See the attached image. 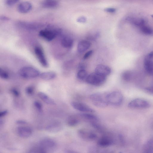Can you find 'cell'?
<instances>
[{
    "label": "cell",
    "mask_w": 153,
    "mask_h": 153,
    "mask_svg": "<svg viewBox=\"0 0 153 153\" xmlns=\"http://www.w3.org/2000/svg\"><path fill=\"white\" fill-rule=\"evenodd\" d=\"M107 94L100 93L93 94L90 95V99L95 106L99 108L105 107L108 105L107 99Z\"/></svg>",
    "instance_id": "6da1fadb"
},
{
    "label": "cell",
    "mask_w": 153,
    "mask_h": 153,
    "mask_svg": "<svg viewBox=\"0 0 153 153\" xmlns=\"http://www.w3.org/2000/svg\"><path fill=\"white\" fill-rule=\"evenodd\" d=\"M106 97L108 105L114 106L120 105L123 100L122 94L118 91H114L107 94Z\"/></svg>",
    "instance_id": "7a4b0ae2"
},
{
    "label": "cell",
    "mask_w": 153,
    "mask_h": 153,
    "mask_svg": "<svg viewBox=\"0 0 153 153\" xmlns=\"http://www.w3.org/2000/svg\"><path fill=\"white\" fill-rule=\"evenodd\" d=\"M19 75L22 77L31 79L36 78L40 75L39 71L33 67L26 66L21 68L19 71Z\"/></svg>",
    "instance_id": "3957f363"
},
{
    "label": "cell",
    "mask_w": 153,
    "mask_h": 153,
    "mask_svg": "<svg viewBox=\"0 0 153 153\" xmlns=\"http://www.w3.org/2000/svg\"><path fill=\"white\" fill-rule=\"evenodd\" d=\"M106 77L95 72L88 76L86 81L89 84L99 86L101 85L105 82Z\"/></svg>",
    "instance_id": "277c9868"
},
{
    "label": "cell",
    "mask_w": 153,
    "mask_h": 153,
    "mask_svg": "<svg viewBox=\"0 0 153 153\" xmlns=\"http://www.w3.org/2000/svg\"><path fill=\"white\" fill-rule=\"evenodd\" d=\"M39 146L44 153H47L55 150L56 148L57 145L55 141L53 140L46 138L40 141Z\"/></svg>",
    "instance_id": "5b68a950"
},
{
    "label": "cell",
    "mask_w": 153,
    "mask_h": 153,
    "mask_svg": "<svg viewBox=\"0 0 153 153\" xmlns=\"http://www.w3.org/2000/svg\"><path fill=\"white\" fill-rule=\"evenodd\" d=\"M60 29H46L41 30L39 33V36L48 41H50L58 35L61 33Z\"/></svg>",
    "instance_id": "8992f818"
},
{
    "label": "cell",
    "mask_w": 153,
    "mask_h": 153,
    "mask_svg": "<svg viewBox=\"0 0 153 153\" xmlns=\"http://www.w3.org/2000/svg\"><path fill=\"white\" fill-rule=\"evenodd\" d=\"M77 134L80 138L85 141H93L97 138V135L94 131L85 128L79 129Z\"/></svg>",
    "instance_id": "52a82bcc"
},
{
    "label": "cell",
    "mask_w": 153,
    "mask_h": 153,
    "mask_svg": "<svg viewBox=\"0 0 153 153\" xmlns=\"http://www.w3.org/2000/svg\"><path fill=\"white\" fill-rule=\"evenodd\" d=\"M149 103L145 100L141 98H136L130 101L128 107L132 108L144 109L149 108Z\"/></svg>",
    "instance_id": "ba28073f"
},
{
    "label": "cell",
    "mask_w": 153,
    "mask_h": 153,
    "mask_svg": "<svg viewBox=\"0 0 153 153\" xmlns=\"http://www.w3.org/2000/svg\"><path fill=\"white\" fill-rule=\"evenodd\" d=\"M144 66L146 72L153 75V51L149 53L145 57Z\"/></svg>",
    "instance_id": "9c48e42d"
},
{
    "label": "cell",
    "mask_w": 153,
    "mask_h": 153,
    "mask_svg": "<svg viewBox=\"0 0 153 153\" xmlns=\"http://www.w3.org/2000/svg\"><path fill=\"white\" fill-rule=\"evenodd\" d=\"M72 107L75 109L83 113H93L95 112L94 109L84 103L76 101L71 102Z\"/></svg>",
    "instance_id": "30bf717a"
},
{
    "label": "cell",
    "mask_w": 153,
    "mask_h": 153,
    "mask_svg": "<svg viewBox=\"0 0 153 153\" xmlns=\"http://www.w3.org/2000/svg\"><path fill=\"white\" fill-rule=\"evenodd\" d=\"M97 144L100 147H106L111 146L114 143V141L111 137L107 135L102 136L98 139Z\"/></svg>",
    "instance_id": "8fae6325"
},
{
    "label": "cell",
    "mask_w": 153,
    "mask_h": 153,
    "mask_svg": "<svg viewBox=\"0 0 153 153\" xmlns=\"http://www.w3.org/2000/svg\"><path fill=\"white\" fill-rule=\"evenodd\" d=\"M34 52L41 65L44 67H47L48 63L42 49L39 47H36L34 49Z\"/></svg>",
    "instance_id": "7c38bea8"
},
{
    "label": "cell",
    "mask_w": 153,
    "mask_h": 153,
    "mask_svg": "<svg viewBox=\"0 0 153 153\" xmlns=\"http://www.w3.org/2000/svg\"><path fill=\"white\" fill-rule=\"evenodd\" d=\"M126 19L131 24L139 27L146 24V22L145 18L134 16H129Z\"/></svg>",
    "instance_id": "4fadbf2b"
},
{
    "label": "cell",
    "mask_w": 153,
    "mask_h": 153,
    "mask_svg": "<svg viewBox=\"0 0 153 153\" xmlns=\"http://www.w3.org/2000/svg\"><path fill=\"white\" fill-rule=\"evenodd\" d=\"M17 131L19 135L23 138H27L30 137L32 133V129L27 126L19 127Z\"/></svg>",
    "instance_id": "5bb4252c"
},
{
    "label": "cell",
    "mask_w": 153,
    "mask_h": 153,
    "mask_svg": "<svg viewBox=\"0 0 153 153\" xmlns=\"http://www.w3.org/2000/svg\"><path fill=\"white\" fill-rule=\"evenodd\" d=\"M32 8L31 3L27 1H25L20 3L18 6V11L21 13H26L30 11Z\"/></svg>",
    "instance_id": "9a60e30c"
},
{
    "label": "cell",
    "mask_w": 153,
    "mask_h": 153,
    "mask_svg": "<svg viewBox=\"0 0 153 153\" xmlns=\"http://www.w3.org/2000/svg\"><path fill=\"white\" fill-rule=\"evenodd\" d=\"M95 72L106 76L110 74L111 72V70L108 67L100 64L97 65L96 67Z\"/></svg>",
    "instance_id": "2e32d148"
},
{
    "label": "cell",
    "mask_w": 153,
    "mask_h": 153,
    "mask_svg": "<svg viewBox=\"0 0 153 153\" xmlns=\"http://www.w3.org/2000/svg\"><path fill=\"white\" fill-rule=\"evenodd\" d=\"M62 126L59 122L53 123L47 126L46 129L51 132H57L60 131L62 129Z\"/></svg>",
    "instance_id": "e0dca14e"
},
{
    "label": "cell",
    "mask_w": 153,
    "mask_h": 153,
    "mask_svg": "<svg viewBox=\"0 0 153 153\" xmlns=\"http://www.w3.org/2000/svg\"><path fill=\"white\" fill-rule=\"evenodd\" d=\"M81 119H82L91 123L97 122L98 121V117L91 113H84L79 114Z\"/></svg>",
    "instance_id": "ac0fdd59"
},
{
    "label": "cell",
    "mask_w": 153,
    "mask_h": 153,
    "mask_svg": "<svg viewBox=\"0 0 153 153\" xmlns=\"http://www.w3.org/2000/svg\"><path fill=\"white\" fill-rule=\"evenodd\" d=\"M81 118L79 114L72 115L69 116L67 120V124L71 127L77 125L79 123Z\"/></svg>",
    "instance_id": "d6986e66"
},
{
    "label": "cell",
    "mask_w": 153,
    "mask_h": 153,
    "mask_svg": "<svg viewBox=\"0 0 153 153\" xmlns=\"http://www.w3.org/2000/svg\"><path fill=\"white\" fill-rule=\"evenodd\" d=\"M91 45L90 42L88 41L85 40L80 41L78 44V51L79 53L84 52L90 47Z\"/></svg>",
    "instance_id": "ffe728a7"
},
{
    "label": "cell",
    "mask_w": 153,
    "mask_h": 153,
    "mask_svg": "<svg viewBox=\"0 0 153 153\" xmlns=\"http://www.w3.org/2000/svg\"><path fill=\"white\" fill-rule=\"evenodd\" d=\"M38 95L41 100L48 104L52 105L56 104V102L53 99L43 92H39L38 93Z\"/></svg>",
    "instance_id": "44dd1931"
},
{
    "label": "cell",
    "mask_w": 153,
    "mask_h": 153,
    "mask_svg": "<svg viewBox=\"0 0 153 153\" xmlns=\"http://www.w3.org/2000/svg\"><path fill=\"white\" fill-rule=\"evenodd\" d=\"M143 149V152L144 153H153V138L148 140L145 142Z\"/></svg>",
    "instance_id": "7402d4cb"
},
{
    "label": "cell",
    "mask_w": 153,
    "mask_h": 153,
    "mask_svg": "<svg viewBox=\"0 0 153 153\" xmlns=\"http://www.w3.org/2000/svg\"><path fill=\"white\" fill-rule=\"evenodd\" d=\"M73 44V41L70 37L65 36L63 37L61 41L62 46L65 48H70L72 47Z\"/></svg>",
    "instance_id": "603a6c76"
},
{
    "label": "cell",
    "mask_w": 153,
    "mask_h": 153,
    "mask_svg": "<svg viewBox=\"0 0 153 153\" xmlns=\"http://www.w3.org/2000/svg\"><path fill=\"white\" fill-rule=\"evenodd\" d=\"M56 76V74L54 72L47 71L41 73L39 76L42 79L48 80L54 79Z\"/></svg>",
    "instance_id": "cb8c5ba5"
},
{
    "label": "cell",
    "mask_w": 153,
    "mask_h": 153,
    "mask_svg": "<svg viewBox=\"0 0 153 153\" xmlns=\"http://www.w3.org/2000/svg\"><path fill=\"white\" fill-rule=\"evenodd\" d=\"M58 4L57 0H44L42 3L43 7L48 8H52L56 7Z\"/></svg>",
    "instance_id": "d4e9b609"
},
{
    "label": "cell",
    "mask_w": 153,
    "mask_h": 153,
    "mask_svg": "<svg viewBox=\"0 0 153 153\" xmlns=\"http://www.w3.org/2000/svg\"><path fill=\"white\" fill-rule=\"evenodd\" d=\"M139 28L140 31L143 34L149 35H153V29L150 26L145 24Z\"/></svg>",
    "instance_id": "484cf974"
},
{
    "label": "cell",
    "mask_w": 153,
    "mask_h": 153,
    "mask_svg": "<svg viewBox=\"0 0 153 153\" xmlns=\"http://www.w3.org/2000/svg\"><path fill=\"white\" fill-rule=\"evenodd\" d=\"M133 77V73L130 71H124L122 75V79L126 81L131 80Z\"/></svg>",
    "instance_id": "4316f807"
},
{
    "label": "cell",
    "mask_w": 153,
    "mask_h": 153,
    "mask_svg": "<svg viewBox=\"0 0 153 153\" xmlns=\"http://www.w3.org/2000/svg\"><path fill=\"white\" fill-rule=\"evenodd\" d=\"M87 76V72L83 69H81L79 70L77 74V78L81 80H86Z\"/></svg>",
    "instance_id": "83f0119b"
},
{
    "label": "cell",
    "mask_w": 153,
    "mask_h": 153,
    "mask_svg": "<svg viewBox=\"0 0 153 153\" xmlns=\"http://www.w3.org/2000/svg\"><path fill=\"white\" fill-rule=\"evenodd\" d=\"M0 77L4 79H7L9 75L7 72L3 69L0 68Z\"/></svg>",
    "instance_id": "f1b7e54d"
},
{
    "label": "cell",
    "mask_w": 153,
    "mask_h": 153,
    "mask_svg": "<svg viewBox=\"0 0 153 153\" xmlns=\"http://www.w3.org/2000/svg\"><path fill=\"white\" fill-rule=\"evenodd\" d=\"M30 153H44L40 146L34 147L31 148L29 151Z\"/></svg>",
    "instance_id": "f546056e"
},
{
    "label": "cell",
    "mask_w": 153,
    "mask_h": 153,
    "mask_svg": "<svg viewBox=\"0 0 153 153\" xmlns=\"http://www.w3.org/2000/svg\"><path fill=\"white\" fill-rule=\"evenodd\" d=\"M34 105L37 110L40 112L42 111V104L39 102L35 101L34 102Z\"/></svg>",
    "instance_id": "4dcf8cb0"
},
{
    "label": "cell",
    "mask_w": 153,
    "mask_h": 153,
    "mask_svg": "<svg viewBox=\"0 0 153 153\" xmlns=\"http://www.w3.org/2000/svg\"><path fill=\"white\" fill-rule=\"evenodd\" d=\"M34 88L31 86H29L27 87L25 89L26 94L29 95H32L34 92Z\"/></svg>",
    "instance_id": "1f68e13d"
},
{
    "label": "cell",
    "mask_w": 153,
    "mask_h": 153,
    "mask_svg": "<svg viewBox=\"0 0 153 153\" xmlns=\"http://www.w3.org/2000/svg\"><path fill=\"white\" fill-rule=\"evenodd\" d=\"M20 0H6V3L8 5H12L18 3Z\"/></svg>",
    "instance_id": "d6a6232c"
},
{
    "label": "cell",
    "mask_w": 153,
    "mask_h": 153,
    "mask_svg": "<svg viewBox=\"0 0 153 153\" xmlns=\"http://www.w3.org/2000/svg\"><path fill=\"white\" fill-rule=\"evenodd\" d=\"M146 90L149 93H153V82L149 86L146 88Z\"/></svg>",
    "instance_id": "836d02e7"
},
{
    "label": "cell",
    "mask_w": 153,
    "mask_h": 153,
    "mask_svg": "<svg viewBox=\"0 0 153 153\" xmlns=\"http://www.w3.org/2000/svg\"><path fill=\"white\" fill-rule=\"evenodd\" d=\"M93 51L92 50H90L87 52L84 55L83 58L86 59L89 58L92 54Z\"/></svg>",
    "instance_id": "e575fe53"
},
{
    "label": "cell",
    "mask_w": 153,
    "mask_h": 153,
    "mask_svg": "<svg viewBox=\"0 0 153 153\" xmlns=\"http://www.w3.org/2000/svg\"><path fill=\"white\" fill-rule=\"evenodd\" d=\"M11 92L16 97H18L19 96L20 94L19 91L16 89H12Z\"/></svg>",
    "instance_id": "d590c367"
},
{
    "label": "cell",
    "mask_w": 153,
    "mask_h": 153,
    "mask_svg": "<svg viewBox=\"0 0 153 153\" xmlns=\"http://www.w3.org/2000/svg\"><path fill=\"white\" fill-rule=\"evenodd\" d=\"M105 11L108 12L110 13H113L115 12L116 10L113 8H107L105 10Z\"/></svg>",
    "instance_id": "8d00e7d4"
},
{
    "label": "cell",
    "mask_w": 153,
    "mask_h": 153,
    "mask_svg": "<svg viewBox=\"0 0 153 153\" xmlns=\"http://www.w3.org/2000/svg\"><path fill=\"white\" fill-rule=\"evenodd\" d=\"M16 123L18 124L23 125L27 123L25 121L21 120H19L16 121Z\"/></svg>",
    "instance_id": "74e56055"
},
{
    "label": "cell",
    "mask_w": 153,
    "mask_h": 153,
    "mask_svg": "<svg viewBox=\"0 0 153 153\" xmlns=\"http://www.w3.org/2000/svg\"><path fill=\"white\" fill-rule=\"evenodd\" d=\"M7 113V111L5 110L2 111L0 113V117H2L5 116Z\"/></svg>",
    "instance_id": "f35d334b"
},
{
    "label": "cell",
    "mask_w": 153,
    "mask_h": 153,
    "mask_svg": "<svg viewBox=\"0 0 153 153\" xmlns=\"http://www.w3.org/2000/svg\"><path fill=\"white\" fill-rule=\"evenodd\" d=\"M1 20L3 21H8L9 20V19L5 16H2L0 17Z\"/></svg>",
    "instance_id": "ab89813d"
},
{
    "label": "cell",
    "mask_w": 153,
    "mask_h": 153,
    "mask_svg": "<svg viewBox=\"0 0 153 153\" xmlns=\"http://www.w3.org/2000/svg\"><path fill=\"white\" fill-rule=\"evenodd\" d=\"M151 16L153 18V14L151 15Z\"/></svg>",
    "instance_id": "60d3db41"
}]
</instances>
